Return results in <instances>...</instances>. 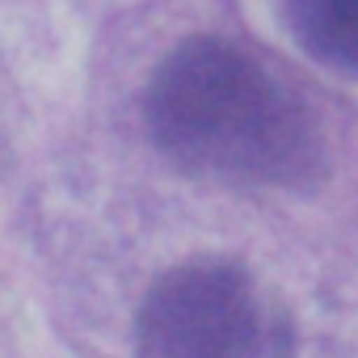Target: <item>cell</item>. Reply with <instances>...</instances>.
I'll use <instances>...</instances> for the list:
<instances>
[{
    "instance_id": "cell-1",
    "label": "cell",
    "mask_w": 358,
    "mask_h": 358,
    "mask_svg": "<svg viewBox=\"0 0 358 358\" xmlns=\"http://www.w3.org/2000/svg\"><path fill=\"white\" fill-rule=\"evenodd\" d=\"M152 139L194 173L224 182H295L316 169L303 106L228 43L194 38L148 85Z\"/></svg>"
},
{
    "instance_id": "cell-2",
    "label": "cell",
    "mask_w": 358,
    "mask_h": 358,
    "mask_svg": "<svg viewBox=\"0 0 358 358\" xmlns=\"http://www.w3.org/2000/svg\"><path fill=\"white\" fill-rule=\"evenodd\" d=\"M143 358H287V333L245 270L190 262L169 270L139 316Z\"/></svg>"
},
{
    "instance_id": "cell-3",
    "label": "cell",
    "mask_w": 358,
    "mask_h": 358,
    "mask_svg": "<svg viewBox=\"0 0 358 358\" xmlns=\"http://www.w3.org/2000/svg\"><path fill=\"white\" fill-rule=\"evenodd\" d=\"M287 26L316 64L358 76V0H287Z\"/></svg>"
}]
</instances>
